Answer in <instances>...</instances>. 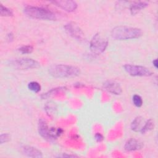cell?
Instances as JSON below:
<instances>
[{
    "instance_id": "1",
    "label": "cell",
    "mask_w": 158,
    "mask_h": 158,
    "mask_svg": "<svg viewBox=\"0 0 158 158\" xmlns=\"http://www.w3.org/2000/svg\"><path fill=\"white\" fill-rule=\"evenodd\" d=\"M142 35L141 29L135 27L118 26L111 31V36L115 40H128L138 38Z\"/></svg>"
},
{
    "instance_id": "2",
    "label": "cell",
    "mask_w": 158,
    "mask_h": 158,
    "mask_svg": "<svg viewBox=\"0 0 158 158\" xmlns=\"http://www.w3.org/2000/svg\"><path fill=\"white\" fill-rule=\"evenodd\" d=\"M49 73L54 78H71L80 75V70L77 67L65 64L51 65L48 69Z\"/></svg>"
},
{
    "instance_id": "3",
    "label": "cell",
    "mask_w": 158,
    "mask_h": 158,
    "mask_svg": "<svg viewBox=\"0 0 158 158\" xmlns=\"http://www.w3.org/2000/svg\"><path fill=\"white\" fill-rule=\"evenodd\" d=\"M23 13L30 18L43 20H55L56 15L52 11L43 7L32 6H25Z\"/></svg>"
},
{
    "instance_id": "4",
    "label": "cell",
    "mask_w": 158,
    "mask_h": 158,
    "mask_svg": "<svg viewBox=\"0 0 158 158\" xmlns=\"http://www.w3.org/2000/svg\"><path fill=\"white\" fill-rule=\"evenodd\" d=\"M107 45V40L99 33H98L92 38L89 44V48L93 53L100 54L106 50Z\"/></svg>"
},
{
    "instance_id": "5",
    "label": "cell",
    "mask_w": 158,
    "mask_h": 158,
    "mask_svg": "<svg viewBox=\"0 0 158 158\" xmlns=\"http://www.w3.org/2000/svg\"><path fill=\"white\" fill-rule=\"evenodd\" d=\"M10 66L17 70H28L37 69L40 67V63L36 60L30 58H20L11 60Z\"/></svg>"
},
{
    "instance_id": "6",
    "label": "cell",
    "mask_w": 158,
    "mask_h": 158,
    "mask_svg": "<svg viewBox=\"0 0 158 158\" xmlns=\"http://www.w3.org/2000/svg\"><path fill=\"white\" fill-rule=\"evenodd\" d=\"M123 68L127 73L133 77H149L152 74L148 68L141 65L125 64Z\"/></svg>"
},
{
    "instance_id": "7",
    "label": "cell",
    "mask_w": 158,
    "mask_h": 158,
    "mask_svg": "<svg viewBox=\"0 0 158 158\" xmlns=\"http://www.w3.org/2000/svg\"><path fill=\"white\" fill-rule=\"evenodd\" d=\"M65 31L72 38L78 41L85 39L84 33L75 22H70L64 26Z\"/></svg>"
},
{
    "instance_id": "8",
    "label": "cell",
    "mask_w": 158,
    "mask_h": 158,
    "mask_svg": "<svg viewBox=\"0 0 158 158\" xmlns=\"http://www.w3.org/2000/svg\"><path fill=\"white\" fill-rule=\"evenodd\" d=\"M56 6L69 12H73L77 8V4L75 1L70 0H57L51 1Z\"/></svg>"
},
{
    "instance_id": "9",
    "label": "cell",
    "mask_w": 158,
    "mask_h": 158,
    "mask_svg": "<svg viewBox=\"0 0 158 158\" xmlns=\"http://www.w3.org/2000/svg\"><path fill=\"white\" fill-rule=\"evenodd\" d=\"M38 133L41 137L46 139H53L51 134V128H49L47 122L43 118L38 121Z\"/></svg>"
},
{
    "instance_id": "10",
    "label": "cell",
    "mask_w": 158,
    "mask_h": 158,
    "mask_svg": "<svg viewBox=\"0 0 158 158\" xmlns=\"http://www.w3.org/2000/svg\"><path fill=\"white\" fill-rule=\"evenodd\" d=\"M103 87L106 91L113 94L118 95L122 92V88L119 83L113 80H107L105 81L103 83Z\"/></svg>"
},
{
    "instance_id": "11",
    "label": "cell",
    "mask_w": 158,
    "mask_h": 158,
    "mask_svg": "<svg viewBox=\"0 0 158 158\" xmlns=\"http://www.w3.org/2000/svg\"><path fill=\"white\" fill-rule=\"evenodd\" d=\"M22 152L30 157L40 158L43 157L42 152L36 148L30 146H23L21 147Z\"/></svg>"
},
{
    "instance_id": "12",
    "label": "cell",
    "mask_w": 158,
    "mask_h": 158,
    "mask_svg": "<svg viewBox=\"0 0 158 158\" xmlns=\"http://www.w3.org/2000/svg\"><path fill=\"white\" fill-rule=\"evenodd\" d=\"M143 147V144L139 141L135 139L130 138L128 139L124 146V148L127 151H132L141 149Z\"/></svg>"
},
{
    "instance_id": "13",
    "label": "cell",
    "mask_w": 158,
    "mask_h": 158,
    "mask_svg": "<svg viewBox=\"0 0 158 158\" xmlns=\"http://www.w3.org/2000/svg\"><path fill=\"white\" fill-rule=\"evenodd\" d=\"M148 6V3L145 1H139L133 2L130 6V10L131 15H134L140 12L142 9L146 8Z\"/></svg>"
},
{
    "instance_id": "14",
    "label": "cell",
    "mask_w": 158,
    "mask_h": 158,
    "mask_svg": "<svg viewBox=\"0 0 158 158\" xmlns=\"http://www.w3.org/2000/svg\"><path fill=\"white\" fill-rule=\"evenodd\" d=\"M143 121V120L141 117L139 116L136 117L131 123V130L134 131H140L142 127L143 126V125H142Z\"/></svg>"
},
{
    "instance_id": "15",
    "label": "cell",
    "mask_w": 158,
    "mask_h": 158,
    "mask_svg": "<svg viewBox=\"0 0 158 158\" xmlns=\"http://www.w3.org/2000/svg\"><path fill=\"white\" fill-rule=\"evenodd\" d=\"M153 128H154V122L152 121V120L149 119L144 123V124L143 125V126L142 127V128L140 130V132L142 134H144V133L151 131Z\"/></svg>"
},
{
    "instance_id": "16",
    "label": "cell",
    "mask_w": 158,
    "mask_h": 158,
    "mask_svg": "<svg viewBox=\"0 0 158 158\" xmlns=\"http://www.w3.org/2000/svg\"><path fill=\"white\" fill-rule=\"evenodd\" d=\"M28 88L35 93H38L41 90V85L36 81H31L28 84Z\"/></svg>"
},
{
    "instance_id": "17",
    "label": "cell",
    "mask_w": 158,
    "mask_h": 158,
    "mask_svg": "<svg viewBox=\"0 0 158 158\" xmlns=\"http://www.w3.org/2000/svg\"><path fill=\"white\" fill-rule=\"evenodd\" d=\"M0 14L1 16L4 17H10L12 16L13 12L11 9L4 6L3 5H1V9H0Z\"/></svg>"
},
{
    "instance_id": "18",
    "label": "cell",
    "mask_w": 158,
    "mask_h": 158,
    "mask_svg": "<svg viewBox=\"0 0 158 158\" xmlns=\"http://www.w3.org/2000/svg\"><path fill=\"white\" fill-rule=\"evenodd\" d=\"M33 50V48L30 45H26V46H23L20 47L19 49V51L22 53V54H30L32 52Z\"/></svg>"
},
{
    "instance_id": "19",
    "label": "cell",
    "mask_w": 158,
    "mask_h": 158,
    "mask_svg": "<svg viewBox=\"0 0 158 158\" xmlns=\"http://www.w3.org/2000/svg\"><path fill=\"white\" fill-rule=\"evenodd\" d=\"M133 102L134 104V105L138 107H139L142 106L143 104V100L142 98L140 96L138 95V94H135L133 96Z\"/></svg>"
},
{
    "instance_id": "20",
    "label": "cell",
    "mask_w": 158,
    "mask_h": 158,
    "mask_svg": "<svg viewBox=\"0 0 158 158\" xmlns=\"http://www.w3.org/2000/svg\"><path fill=\"white\" fill-rule=\"evenodd\" d=\"M10 139V136L8 133H2L0 136V143L3 144L8 142Z\"/></svg>"
},
{
    "instance_id": "21",
    "label": "cell",
    "mask_w": 158,
    "mask_h": 158,
    "mask_svg": "<svg viewBox=\"0 0 158 158\" xmlns=\"http://www.w3.org/2000/svg\"><path fill=\"white\" fill-rule=\"evenodd\" d=\"M94 138H95V139L96 140V141H98V142H101L104 139V136L100 133H96L94 136Z\"/></svg>"
},
{
    "instance_id": "22",
    "label": "cell",
    "mask_w": 158,
    "mask_h": 158,
    "mask_svg": "<svg viewBox=\"0 0 158 158\" xmlns=\"http://www.w3.org/2000/svg\"><path fill=\"white\" fill-rule=\"evenodd\" d=\"M152 63H153V65H154V67L157 69V59H155L154 60H153Z\"/></svg>"
},
{
    "instance_id": "23",
    "label": "cell",
    "mask_w": 158,
    "mask_h": 158,
    "mask_svg": "<svg viewBox=\"0 0 158 158\" xmlns=\"http://www.w3.org/2000/svg\"><path fill=\"white\" fill-rule=\"evenodd\" d=\"M8 40H13V35L12 34H9L8 35Z\"/></svg>"
}]
</instances>
